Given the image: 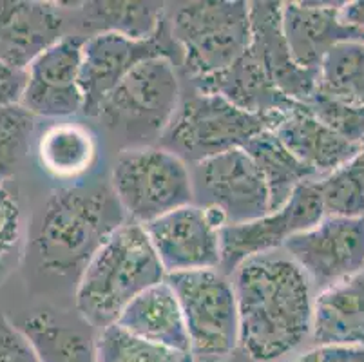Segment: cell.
<instances>
[{
	"mask_svg": "<svg viewBox=\"0 0 364 362\" xmlns=\"http://www.w3.org/2000/svg\"><path fill=\"white\" fill-rule=\"evenodd\" d=\"M240 346L250 361L276 362L310 339L314 290L287 254L247 259L234 272Z\"/></svg>",
	"mask_w": 364,
	"mask_h": 362,
	"instance_id": "obj_1",
	"label": "cell"
},
{
	"mask_svg": "<svg viewBox=\"0 0 364 362\" xmlns=\"http://www.w3.org/2000/svg\"><path fill=\"white\" fill-rule=\"evenodd\" d=\"M127 221L111 185L60 188L36 215L31 247L46 270L82 274L92 255Z\"/></svg>",
	"mask_w": 364,
	"mask_h": 362,
	"instance_id": "obj_2",
	"label": "cell"
},
{
	"mask_svg": "<svg viewBox=\"0 0 364 362\" xmlns=\"http://www.w3.org/2000/svg\"><path fill=\"white\" fill-rule=\"evenodd\" d=\"M165 279L145 228L127 221L102 245L84 268L76 288V310L98 330L117 323L141 292Z\"/></svg>",
	"mask_w": 364,
	"mask_h": 362,
	"instance_id": "obj_3",
	"label": "cell"
},
{
	"mask_svg": "<svg viewBox=\"0 0 364 362\" xmlns=\"http://www.w3.org/2000/svg\"><path fill=\"white\" fill-rule=\"evenodd\" d=\"M281 112L252 115L220 95L194 89L178 105L174 118L160 138L161 149L187 164H198L223 152L243 149L259 132L276 125Z\"/></svg>",
	"mask_w": 364,
	"mask_h": 362,
	"instance_id": "obj_4",
	"label": "cell"
},
{
	"mask_svg": "<svg viewBox=\"0 0 364 362\" xmlns=\"http://www.w3.org/2000/svg\"><path fill=\"white\" fill-rule=\"evenodd\" d=\"M171 36L183 56L191 82L221 73L247 51L252 40L250 2L205 0L174 13Z\"/></svg>",
	"mask_w": 364,
	"mask_h": 362,
	"instance_id": "obj_5",
	"label": "cell"
},
{
	"mask_svg": "<svg viewBox=\"0 0 364 362\" xmlns=\"http://www.w3.org/2000/svg\"><path fill=\"white\" fill-rule=\"evenodd\" d=\"M172 58L158 56L132 69L100 105L97 118L131 145L149 147L164 136L181 102Z\"/></svg>",
	"mask_w": 364,
	"mask_h": 362,
	"instance_id": "obj_6",
	"label": "cell"
},
{
	"mask_svg": "<svg viewBox=\"0 0 364 362\" xmlns=\"http://www.w3.org/2000/svg\"><path fill=\"white\" fill-rule=\"evenodd\" d=\"M111 188L129 221L138 225L194 203L191 169L161 147L125 151L112 167Z\"/></svg>",
	"mask_w": 364,
	"mask_h": 362,
	"instance_id": "obj_7",
	"label": "cell"
},
{
	"mask_svg": "<svg viewBox=\"0 0 364 362\" xmlns=\"http://www.w3.org/2000/svg\"><path fill=\"white\" fill-rule=\"evenodd\" d=\"M185 319L194 358L216 362L240 346L236 292L220 270L167 274Z\"/></svg>",
	"mask_w": 364,
	"mask_h": 362,
	"instance_id": "obj_8",
	"label": "cell"
},
{
	"mask_svg": "<svg viewBox=\"0 0 364 362\" xmlns=\"http://www.w3.org/2000/svg\"><path fill=\"white\" fill-rule=\"evenodd\" d=\"M326 215L323 199L314 181L299 185L290 199L277 211L220 230L221 261L218 270L232 275L240 265L256 255L277 252L292 235L316 227Z\"/></svg>",
	"mask_w": 364,
	"mask_h": 362,
	"instance_id": "obj_9",
	"label": "cell"
},
{
	"mask_svg": "<svg viewBox=\"0 0 364 362\" xmlns=\"http://www.w3.org/2000/svg\"><path fill=\"white\" fill-rule=\"evenodd\" d=\"M191 178L194 205L220 211L227 225L247 223L272 212L263 176L243 149L198 161Z\"/></svg>",
	"mask_w": 364,
	"mask_h": 362,
	"instance_id": "obj_10",
	"label": "cell"
},
{
	"mask_svg": "<svg viewBox=\"0 0 364 362\" xmlns=\"http://www.w3.org/2000/svg\"><path fill=\"white\" fill-rule=\"evenodd\" d=\"M283 248L319 294L364 272V215H324L316 227L292 235Z\"/></svg>",
	"mask_w": 364,
	"mask_h": 362,
	"instance_id": "obj_11",
	"label": "cell"
},
{
	"mask_svg": "<svg viewBox=\"0 0 364 362\" xmlns=\"http://www.w3.org/2000/svg\"><path fill=\"white\" fill-rule=\"evenodd\" d=\"M171 26L165 22L151 38H131L120 33H95L84 38L82 46L80 89L85 116L97 118L100 105L122 80L145 60L171 58Z\"/></svg>",
	"mask_w": 364,
	"mask_h": 362,
	"instance_id": "obj_12",
	"label": "cell"
},
{
	"mask_svg": "<svg viewBox=\"0 0 364 362\" xmlns=\"http://www.w3.org/2000/svg\"><path fill=\"white\" fill-rule=\"evenodd\" d=\"M141 227L165 275L220 268V228L208 221L198 205H185Z\"/></svg>",
	"mask_w": 364,
	"mask_h": 362,
	"instance_id": "obj_13",
	"label": "cell"
},
{
	"mask_svg": "<svg viewBox=\"0 0 364 362\" xmlns=\"http://www.w3.org/2000/svg\"><path fill=\"white\" fill-rule=\"evenodd\" d=\"M82 46V36L65 35L29 65L22 107L44 118H68L84 109Z\"/></svg>",
	"mask_w": 364,
	"mask_h": 362,
	"instance_id": "obj_14",
	"label": "cell"
},
{
	"mask_svg": "<svg viewBox=\"0 0 364 362\" xmlns=\"http://www.w3.org/2000/svg\"><path fill=\"white\" fill-rule=\"evenodd\" d=\"M344 2H281V29L294 62L319 71L324 56L344 42H364V33L346 24Z\"/></svg>",
	"mask_w": 364,
	"mask_h": 362,
	"instance_id": "obj_15",
	"label": "cell"
},
{
	"mask_svg": "<svg viewBox=\"0 0 364 362\" xmlns=\"http://www.w3.org/2000/svg\"><path fill=\"white\" fill-rule=\"evenodd\" d=\"M65 36L58 4L35 0H0V60L28 69L46 49Z\"/></svg>",
	"mask_w": 364,
	"mask_h": 362,
	"instance_id": "obj_16",
	"label": "cell"
},
{
	"mask_svg": "<svg viewBox=\"0 0 364 362\" xmlns=\"http://www.w3.org/2000/svg\"><path fill=\"white\" fill-rule=\"evenodd\" d=\"M270 131L294 158L312 169L319 178L346 164L360 147V144L333 131L309 105L299 102L281 112Z\"/></svg>",
	"mask_w": 364,
	"mask_h": 362,
	"instance_id": "obj_17",
	"label": "cell"
},
{
	"mask_svg": "<svg viewBox=\"0 0 364 362\" xmlns=\"http://www.w3.org/2000/svg\"><path fill=\"white\" fill-rule=\"evenodd\" d=\"M250 46L256 49L277 91L287 98L309 104L317 92L319 71L294 62L281 29V2H250Z\"/></svg>",
	"mask_w": 364,
	"mask_h": 362,
	"instance_id": "obj_18",
	"label": "cell"
},
{
	"mask_svg": "<svg viewBox=\"0 0 364 362\" xmlns=\"http://www.w3.org/2000/svg\"><path fill=\"white\" fill-rule=\"evenodd\" d=\"M201 92H214L236 107L252 115H276L289 111L296 102L277 91L259 55L252 46L221 73L193 82Z\"/></svg>",
	"mask_w": 364,
	"mask_h": 362,
	"instance_id": "obj_19",
	"label": "cell"
},
{
	"mask_svg": "<svg viewBox=\"0 0 364 362\" xmlns=\"http://www.w3.org/2000/svg\"><path fill=\"white\" fill-rule=\"evenodd\" d=\"M314 348L364 346V272L314 297Z\"/></svg>",
	"mask_w": 364,
	"mask_h": 362,
	"instance_id": "obj_20",
	"label": "cell"
},
{
	"mask_svg": "<svg viewBox=\"0 0 364 362\" xmlns=\"http://www.w3.org/2000/svg\"><path fill=\"white\" fill-rule=\"evenodd\" d=\"M117 324L149 343L191 353L180 303L165 279L132 299Z\"/></svg>",
	"mask_w": 364,
	"mask_h": 362,
	"instance_id": "obj_21",
	"label": "cell"
},
{
	"mask_svg": "<svg viewBox=\"0 0 364 362\" xmlns=\"http://www.w3.org/2000/svg\"><path fill=\"white\" fill-rule=\"evenodd\" d=\"M259 169L270 196V211H277L290 199L299 185L319 176L294 158L270 129L254 136L243 147Z\"/></svg>",
	"mask_w": 364,
	"mask_h": 362,
	"instance_id": "obj_22",
	"label": "cell"
},
{
	"mask_svg": "<svg viewBox=\"0 0 364 362\" xmlns=\"http://www.w3.org/2000/svg\"><path fill=\"white\" fill-rule=\"evenodd\" d=\"M97 138L80 124H56L38 139V161L55 178L75 179L91 171L97 161Z\"/></svg>",
	"mask_w": 364,
	"mask_h": 362,
	"instance_id": "obj_23",
	"label": "cell"
},
{
	"mask_svg": "<svg viewBox=\"0 0 364 362\" xmlns=\"http://www.w3.org/2000/svg\"><path fill=\"white\" fill-rule=\"evenodd\" d=\"M28 337L41 362H97L95 339L58 323L48 312H36L16 324Z\"/></svg>",
	"mask_w": 364,
	"mask_h": 362,
	"instance_id": "obj_24",
	"label": "cell"
},
{
	"mask_svg": "<svg viewBox=\"0 0 364 362\" xmlns=\"http://www.w3.org/2000/svg\"><path fill=\"white\" fill-rule=\"evenodd\" d=\"M317 95L344 105L364 107V42H344L324 56Z\"/></svg>",
	"mask_w": 364,
	"mask_h": 362,
	"instance_id": "obj_25",
	"label": "cell"
},
{
	"mask_svg": "<svg viewBox=\"0 0 364 362\" xmlns=\"http://www.w3.org/2000/svg\"><path fill=\"white\" fill-rule=\"evenodd\" d=\"M84 22L97 33H120L131 38H151L167 22L164 4L158 2H87L82 8Z\"/></svg>",
	"mask_w": 364,
	"mask_h": 362,
	"instance_id": "obj_26",
	"label": "cell"
},
{
	"mask_svg": "<svg viewBox=\"0 0 364 362\" xmlns=\"http://www.w3.org/2000/svg\"><path fill=\"white\" fill-rule=\"evenodd\" d=\"M326 215H364V139L352 158L323 178L314 179Z\"/></svg>",
	"mask_w": 364,
	"mask_h": 362,
	"instance_id": "obj_27",
	"label": "cell"
},
{
	"mask_svg": "<svg viewBox=\"0 0 364 362\" xmlns=\"http://www.w3.org/2000/svg\"><path fill=\"white\" fill-rule=\"evenodd\" d=\"M95 357L97 362H194L193 353L149 343L117 323L98 331Z\"/></svg>",
	"mask_w": 364,
	"mask_h": 362,
	"instance_id": "obj_28",
	"label": "cell"
},
{
	"mask_svg": "<svg viewBox=\"0 0 364 362\" xmlns=\"http://www.w3.org/2000/svg\"><path fill=\"white\" fill-rule=\"evenodd\" d=\"M33 131L35 116L21 104L0 109V188L28 156Z\"/></svg>",
	"mask_w": 364,
	"mask_h": 362,
	"instance_id": "obj_29",
	"label": "cell"
},
{
	"mask_svg": "<svg viewBox=\"0 0 364 362\" xmlns=\"http://www.w3.org/2000/svg\"><path fill=\"white\" fill-rule=\"evenodd\" d=\"M306 105L323 119L324 124L330 125L333 131L339 132L350 142L360 144L364 139V107L339 104V102L324 98L317 92Z\"/></svg>",
	"mask_w": 364,
	"mask_h": 362,
	"instance_id": "obj_30",
	"label": "cell"
},
{
	"mask_svg": "<svg viewBox=\"0 0 364 362\" xmlns=\"http://www.w3.org/2000/svg\"><path fill=\"white\" fill-rule=\"evenodd\" d=\"M22 241V215L16 199L0 188V281L16 261Z\"/></svg>",
	"mask_w": 364,
	"mask_h": 362,
	"instance_id": "obj_31",
	"label": "cell"
},
{
	"mask_svg": "<svg viewBox=\"0 0 364 362\" xmlns=\"http://www.w3.org/2000/svg\"><path fill=\"white\" fill-rule=\"evenodd\" d=\"M0 362H41L22 330L0 312Z\"/></svg>",
	"mask_w": 364,
	"mask_h": 362,
	"instance_id": "obj_32",
	"label": "cell"
},
{
	"mask_svg": "<svg viewBox=\"0 0 364 362\" xmlns=\"http://www.w3.org/2000/svg\"><path fill=\"white\" fill-rule=\"evenodd\" d=\"M28 84V69H15L0 60V109L18 105Z\"/></svg>",
	"mask_w": 364,
	"mask_h": 362,
	"instance_id": "obj_33",
	"label": "cell"
},
{
	"mask_svg": "<svg viewBox=\"0 0 364 362\" xmlns=\"http://www.w3.org/2000/svg\"><path fill=\"white\" fill-rule=\"evenodd\" d=\"M290 362H364V346H319Z\"/></svg>",
	"mask_w": 364,
	"mask_h": 362,
	"instance_id": "obj_34",
	"label": "cell"
},
{
	"mask_svg": "<svg viewBox=\"0 0 364 362\" xmlns=\"http://www.w3.org/2000/svg\"><path fill=\"white\" fill-rule=\"evenodd\" d=\"M341 15H343L346 24L353 26L364 33V0L344 2L343 8H341Z\"/></svg>",
	"mask_w": 364,
	"mask_h": 362,
	"instance_id": "obj_35",
	"label": "cell"
}]
</instances>
